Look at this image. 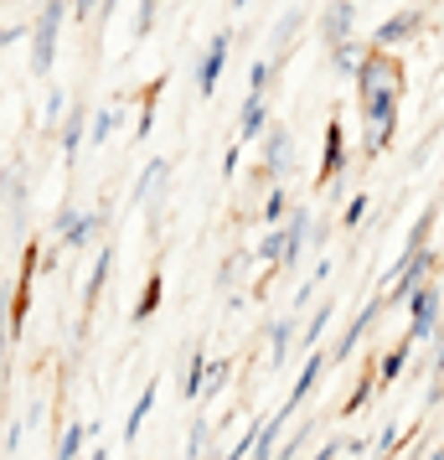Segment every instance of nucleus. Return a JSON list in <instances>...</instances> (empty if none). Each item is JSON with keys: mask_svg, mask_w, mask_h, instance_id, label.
Returning <instances> with one entry per match:
<instances>
[{"mask_svg": "<svg viewBox=\"0 0 444 460\" xmlns=\"http://www.w3.org/2000/svg\"><path fill=\"white\" fill-rule=\"evenodd\" d=\"M63 0H42V22L31 26V73H52L57 63V37H63Z\"/></svg>", "mask_w": 444, "mask_h": 460, "instance_id": "1", "label": "nucleus"}, {"mask_svg": "<svg viewBox=\"0 0 444 460\" xmlns=\"http://www.w3.org/2000/svg\"><path fill=\"white\" fill-rule=\"evenodd\" d=\"M361 109H367V150L378 155V150H387V140H393V125H398V93L361 99Z\"/></svg>", "mask_w": 444, "mask_h": 460, "instance_id": "2", "label": "nucleus"}, {"mask_svg": "<svg viewBox=\"0 0 444 460\" xmlns=\"http://www.w3.org/2000/svg\"><path fill=\"white\" fill-rule=\"evenodd\" d=\"M434 270V253L429 249H408L398 259V270H393V285H387V300H408V295L423 285V274Z\"/></svg>", "mask_w": 444, "mask_h": 460, "instance_id": "3", "label": "nucleus"}, {"mask_svg": "<svg viewBox=\"0 0 444 460\" xmlns=\"http://www.w3.org/2000/svg\"><path fill=\"white\" fill-rule=\"evenodd\" d=\"M228 47H233L228 31H217V37L207 42L202 63H196V88H202V93H217V78H222V63H228Z\"/></svg>", "mask_w": 444, "mask_h": 460, "instance_id": "4", "label": "nucleus"}, {"mask_svg": "<svg viewBox=\"0 0 444 460\" xmlns=\"http://www.w3.org/2000/svg\"><path fill=\"white\" fill-rule=\"evenodd\" d=\"M295 166V146H290V129L274 125V129H264V176H284V171Z\"/></svg>", "mask_w": 444, "mask_h": 460, "instance_id": "5", "label": "nucleus"}, {"mask_svg": "<svg viewBox=\"0 0 444 460\" xmlns=\"http://www.w3.org/2000/svg\"><path fill=\"white\" fill-rule=\"evenodd\" d=\"M408 305H414V332H408V341L434 336V315H440V285H419V290L408 295Z\"/></svg>", "mask_w": 444, "mask_h": 460, "instance_id": "6", "label": "nucleus"}, {"mask_svg": "<svg viewBox=\"0 0 444 460\" xmlns=\"http://www.w3.org/2000/svg\"><path fill=\"white\" fill-rule=\"evenodd\" d=\"M99 228V212H78V208H63L57 212V238H63L67 249H83L88 238Z\"/></svg>", "mask_w": 444, "mask_h": 460, "instance_id": "7", "label": "nucleus"}, {"mask_svg": "<svg viewBox=\"0 0 444 460\" xmlns=\"http://www.w3.org/2000/svg\"><path fill=\"white\" fill-rule=\"evenodd\" d=\"M320 377H326V357H320V352H310V357H305V367H300V377H295V388H290V398H284V409H279L274 419H290V414H295L300 403H305V394L316 388Z\"/></svg>", "mask_w": 444, "mask_h": 460, "instance_id": "8", "label": "nucleus"}, {"mask_svg": "<svg viewBox=\"0 0 444 460\" xmlns=\"http://www.w3.org/2000/svg\"><path fill=\"white\" fill-rule=\"evenodd\" d=\"M26 311H31V253H26V264H22V279H16V300H11V321H5V336H11V341H22Z\"/></svg>", "mask_w": 444, "mask_h": 460, "instance_id": "9", "label": "nucleus"}, {"mask_svg": "<svg viewBox=\"0 0 444 460\" xmlns=\"http://www.w3.org/2000/svg\"><path fill=\"white\" fill-rule=\"evenodd\" d=\"M341 166H346V129H341V119H331V125H326V161H320V181L341 176Z\"/></svg>", "mask_w": 444, "mask_h": 460, "instance_id": "10", "label": "nucleus"}, {"mask_svg": "<svg viewBox=\"0 0 444 460\" xmlns=\"http://www.w3.org/2000/svg\"><path fill=\"white\" fill-rule=\"evenodd\" d=\"M419 22H423L419 11H398V16H387V22L378 26V52H387L393 42H408V37H414V26H419Z\"/></svg>", "mask_w": 444, "mask_h": 460, "instance_id": "11", "label": "nucleus"}, {"mask_svg": "<svg viewBox=\"0 0 444 460\" xmlns=\"http://www.w3.org/2000/svg\"><path fill=\"white\" fill-rule=\"evenodd\" d=\"M279 233H284V253H279V264L290 270V264L300 259V249L310 243V217H305V212H295V217H290V223H284Z\"/></svg>", "mask_w": 444, "mask_h": 460, "instance_id": "12", "label": "nucleus"}, {"mask_svg": "<svg viewBox=\"0 0 444 460\" xmlns=\"http://www.w3.org/2000/svg\"><path fill=\"white\" fill-rule=\"evenodd\" d=\"M382 305H387V300H382V295H378V300H367V305H361V315H357V321H352V326H346V336H341L336 357L357 352V341H361V336H367V332H372V321H378V311H382Z\"/></svg>", "mask_w": 444, "mask_h": 460, "instance_id": "13", "label": "nucleus"}, {"mask_svg": "<svg viewBox=\"0 0 444 460\" xmlns=\"http://www.w3.org/2000/svg\"><path fill=\"white\" fill-rule=\"evenodd\" d=\"M114 274V249H99V259H93V274H88L83 285V311H93L99 305V295H104V279Z\"/></svg>", "mask_w": 444, "mask_h": 460, "instance_id": "14", "label": "nucleus"}, {"mask_svg": "<svg viewBox=\"0 0 444 460\" xmlns=\"http://www.w3.org/2000/svg\"><path fill=\"white\" fill-rule=\"evenodd\" d=\"M83 129H88V109L73 104V109H67V129H63V155H67V166H73V161H78V150H83Z\"/></svg>", "mask_w": 444, "mask_h": 460, "instance_id": "15", "label": "nucleus"}, {"mask_svg": "<svg viewBox=\"0 0 444 460\" xmlns=\"http://www.w3.org/2000/svg\"><path fill=\"white\" fill-rule=\"evenodd\" d=\"M88 435H93V424H88V419H73V424L63 429V439H57V460H78L83 445H88Z\"/></svg>", "mask_w": 444, "mask_h": 460, "instance_id": "16", "label": "nucleus"}, {"mask_svg": "<svg viewBox=\"0 0 444 460\" xmlns=\"http://www.w3.org/2000/svg\"><path fill=\"white\" fill-rule=\"evenodd\" d=\"M326 42L331 47L352 42V0H336V5H331V16H326Z\"/></svg>", "mask_w": 444, "mask_h": 460, "instance_id": "17", "label": "nucleus"}, {"mask_svg": "<svg viewBox=\"0 0 444 460\" xmlns=\"http://www.w3.org/2000/svg\"><path fill=\"white\" fill-rule=\"evenodd\" d=\"M269 129V104H264V93H248L243 99V140H254Z\"/></svg>", "mask_w": 444, "mask_h": 460, "instance_id": "18", "label": "nucleus"}, {"mask_svg": "<svg viewBox=\"0 0 444 460\" xmlns=\"http://www.w3.org/2000/svg\"><path fill=\"white\" fill-rule=\"evenodd\" d=\"M202 388H207V357L191 352V367L181 373V398H187V403H196V398H202Z\"/></svg>", "mask_w": 444, "mask_h": 460, "instance_id": "19", "label": "nucleus"}, {"mask_svg": "<svg viewBox=\"0 0 444 460\" xmlns=\"http://www.w3.org/2000/svg\"><path fill=\"white\" fill-rule=\"evenodd\" d=\"M161 295H166L161 274H150V279H145V290H140V305H135V321H150V315L161 311Z\"/></svg>", "mask_w": 444, "mask_h": 460, "instance_id": "20", "label": "nucleus"}, {"mask_svg": "<svg viewBox=\"0 0 444 460\" xmlns=\"http://www.w3.org/2000/svg\"><path fill=\"white\" fill-rule=\"evenodd\" d=\"M155 409V377H150V388L140 398H135V409H129V419H125V439H135L140 435V424H145V414Z\"/></svg>", "mask_w": 444, "mask_h": 460, "instance_id": "21", "label": "nucleus"}, {"mask_svg": "<svg viewBox=\"0 0 444 460\" xmlns=\"http://www.w3.org/2000/svg\"><path fill=\"white\" fill-rule=\"evenodd\" d=\"M331 58H336L341 78H357V67H361V58H367V52H357L352 42H341V47H331Z\"/></svg>", "mask_w": 444, "mask_h": 460, "instance_id": "22", "label": "nucleus"}, {"mask_svg": "<svg viewBox=\"0 0 444 460\" xmlns=\"http://www.w3.org/2000/svg\"><path fill=\"white\" fill-rule=\"evenodd\" d=\"M403 362H408V341H403L398 352H387V357H382V373H378V383H393V377L403 373Z\"/></svg>", "mask_w": 444, "mask_h": 460, "instance_id": "23", "label": "nucleus"}, {"mask_svg": "<svg viewBox=\"0 0 444 460\" xmlns=\"http://www.w3.org/2000/svg\"><path fill=\"white\" fill-rule=\"evenodd\" d=\"M290 341H295V321H279V326H274V367L284 362V352H290Z\"/></svg>", "mask_w": 444, "mask_h": 460, "instance_id": "24", "label": "nucleus"}, {"mask_svg": "<svg viewBox=\"0 0 444 460\" xmlns=\"http://www.w3.org/2000/svg\"><path fill=\"white\" fill-rule=\"evenodd\" d=\"M114 125H119V114H114V109H104V114H93V146H104L109 135H114Z\"/></svg>", "mask_w": 444, "mask_h": 460, "instance_id": "25", "label": "nucleus"}, {"mask_svg": "<svg viewBox=\"0 0 444 460\" xmlns=\"http://www.w3.org/2000/svg\"><path fill=\"white\" fill-rule=\"evenodd\" d=\"M367 394H372V377H361L357 388H352V398L341 403V414H357V409H367Z\"/></svg>", "mask_w": 444, "mask_h": 460, "instance_id": "26", "label": "nucleus"}, {"mask_svg": "<svg viewBox=\"0 0 444 460\" xmlns=\"http://www.w3.org/2000/svg\"><path fill=\"white\" fill-rule=\"evenodd\" d=\"M361 217H367V191H357V197L346 202V212H341V223H346V228H357Z\"/></svg>", "mask_w": 444, "mask_h": 460, "instance_id": "27", "label": "nucleus"}, {"mask_svg": "<svg viewBox=\"0 0 444 460\" xmlns=\"http://www.w3.org/2000/svg\"><path fill=\"white\" fill-rule=\"evenodd\" d=\"M202 450H207V424L196 419L191 424V439H187V460H202Z\"/></svg>", "mask_w": 444, "mask_h": 460, "instance_id": "28", "label": "nucleus"}, {"mask_svg": "<svg viewBox=\"0 0 444 460\" xmlns=\"http://www.w3.org/2000/svg\"><path fill=\"white\" fill-rule=\"evenodd\" d=\"M300 22H305V11H300V5H295V11H290V16H284V22L274 26V37H279V47H290V37H295V26H300Z\"/></svg>", "mask_w": 444, "mask_h": 460, "instance_id": "29", "label": "nucleus"}, {"mask_svg": "<svg viewBox=\"0 0 444 460\" xmlns=\"http://www.w3.org/2000/svg\"><path fill=\"white\" fill-rule=\"evenodd\" d=\"M279 253H284V233H269V238H264V243H258V259H269V264H279Z\"/></svg>", "mask_w": 444, "mask_h": 460, "instance_id": "30", "label": "nucleus"}, {"mask_svg": "<svg viewBox=\"0 0 444 460\" xmlns=\"http://www.w3.org/2000/svg\"><path fill=\"white\" fill-rule=\"evenodd\" d=\"M284 212H290V202H284V191H269V202H264V217H269V223H279V217H284Z\"/></svg>", "mask_w": 444, "mask_h": 460, "instance_id": "31", "label": "nucleus"}, {"mask_svg": "<svg viewBox=\"0 0 444 460\" xmlns=\"http://www.w3.org/2000/svg\"><path fill=\"white\" fill-rule=\"evenodd\" d=\"M269 78H274V67L258 63V67H254V78H248V93H269Z\"/></svg>", "mask_w": 444, "mask_h": 460, "instance_id": "32", "label": "nucleus"}, {"mask_svg": "<svg viewBox=\"0 0 444 460\" xmlns=\"http://www.w3.org/2000/svg\"><path fill=\"white\" fill-rule=\"evenodd\" d=\"M331 315H336V311H331V305H320V311H316V321L305 326V341H310V347H316V336L326 332V321H331Z\"/></svg>", "mask_w": 444, "mask_h": 460, "instance_id": "33", "label": "nucleus"}, {"mask_svg": "<svg viewBox=\"0 0 444 460\" xmlns=\"http://www.w3.org/2000/svg\"><path fill=\"white\" fill-rule=\"evenodd\" d=\"M150 26H155V0H140V26H135V37H150Z\"/></svg>", "mask_w": 444, "mask_h": 460, "instance_id": "34", "label": "nucleus"}, {"mask_svg": "<svg viewBox=\"0 0 444 460\" xmlns=\"http://www.w3.org/2000/svg\"><path fill=\"white\" fill-rule=\"evenodd\" d=\"M99 5H104V0H73V11H78V16H88V11H99Z\"/></svg>", "mask_w": 444, "mask_h": 460, "instance_id": "35", "label": "nucleus"}, {"mask_svg": "<svg viewBox=\"0 0 444 460\" xmlns=\"http://www.w3.org/2000/svg\"><path fill=\"white\" fill-rule=\"evenodd\" d=\"M88 460H109V450H93V456H88Z\"/></svg>", "mask_w": 444, "mask_h": 460, "instance_id": "36", "label": "nucleus"}, {"mask_svg": "<svg viewBox=\"0 0 444 460\" xmlns=\"http://www.w3.org/2000/svg\"><path fill=\"white\" fill-rule=\"evenodd\" d=\"M63 5H73V0H63Z\"/></svg>", "mask_w": 444, "mask_h": 460, "instance_id": "37", "label": "nucleus"}]
</instances>
